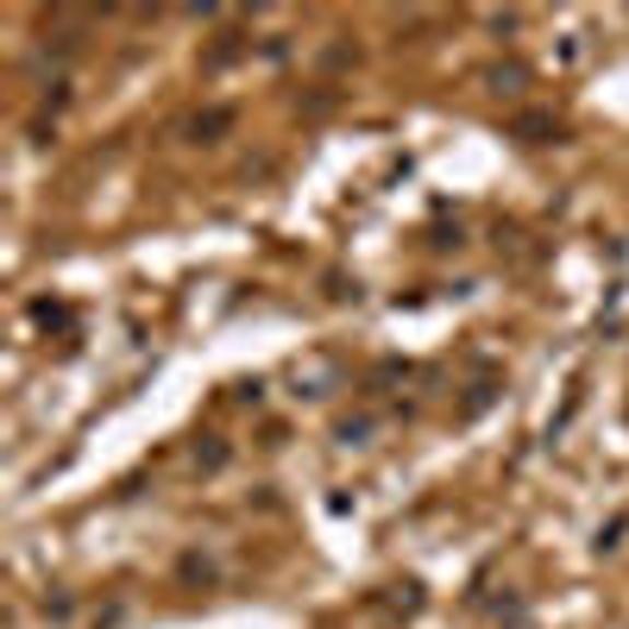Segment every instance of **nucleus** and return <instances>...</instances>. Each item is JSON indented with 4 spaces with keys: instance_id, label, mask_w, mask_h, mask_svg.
<instances>
[]
</instances>
